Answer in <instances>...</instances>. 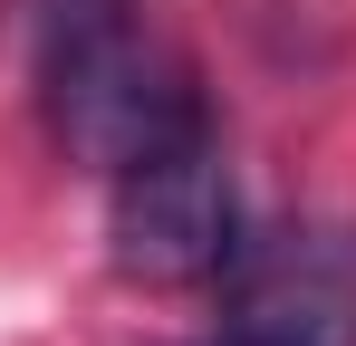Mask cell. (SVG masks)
<instances>
[{
  "label": "cell",
  "mask_w": 356,
  "mask_h": 346,
  "mask_svg": "<svg viewBox=\"0 0 356 346\" xmlns=\"http://www.w3.org/2000/svg\"><path fill=\"white\" fill-rule=\"evenodd\" d=\"M29 87L58 145L97 173H125L145 145L183 135L202 97L135 0H29Z\"/></svg>",
  "instance_id": "1"
},
{
  "label": "cell",
  "mask_w": 356,
  "mask_h": 346,
  "mask_svg": "<svg viewBox=\"0 0 356 346\" xmlns=\"http://www.w3.org/2000/svg\"><path fill=\"white\" fill-rule=\"evenodd\" d=\"M106 240H116V270L154 288L183 279H222L241 250V192L222 164V135L212 115H193L183 135L145 145L125 173H106Z\"/></svg>",
  "instance_id": "2"
},
{
  "label": "cell",
  "mask_w": 356,
  "mask_h": 346,
  "mask_svg": "<svg viewBox=\"0 0 356 346\" xmlns=\"http://www.w3.org/2000/svg\"><path fill=\"white\" fill-rule=\"evenodd\" d=\"M212 288L232 346H356V231L337 222L241 231Z\"/></svg>",
  "instance_id": "3"
},
{
  "label": "cell",
  "mask_w": 356,
  "mask_h": 346,
  "mask_svg": "<svg viewBox=\"0 0 356 346\" xmlns=\"http://www.w3.org/2000/svg\"><path fill=\"white\" fill-rule=\"evenodd\" d=\"M212 346H232V337H212Z\"/></svg>",
  "instance_id": "4"
}]
</instances>
